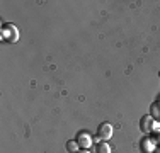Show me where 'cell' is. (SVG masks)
Returning a JSON list of instances; mask_svg holds the SVG:
<instances>
[{
    "instance_id": "cell-1",
    "label": "cell",
    "mask_w": 160,
    "mask_h": 153,
    "mask_svg": "<svg viewBox=\"0 0 160 153\" xmlns=\"http://www.w3.org/2000/svg\"><path fill=\"white\" fill-rule=\"evenodd\" d=\"M2 39L7 41V43L14 44L19 41V31L14 24H10V22H5V24L2 26Z\"/></svg>"
},
{
    "instance_id": "cell-2",
    "label": "cell",
    "mask_w": 160,
    "mask_h": 153,
    "mask_svg": "<svg viewBox=\"0 0 160 153\" xmlns=\"http://www.w3.org/2000/svg\"><path fill=\"white\" fill-rule=\"evenodd\" d=\"M112 133H114V129H112L111 122H101V124L97 126V135L96 136L102 141H108L112 138Z\"/></svg>"
},
{
    "instance_id": "cell-3",
    "label": "cell",
    "mask_w": 160,
    "mask_h": 153,
    "mask_svg": "<svg viewBox=\"0 0 160 153\" xmlns=\"http://www.w3.org/2000/svg\"><path fill=\"white\" fill-rule=\"evenodd\" d=\"M155 119L153 116H150V114H147V116L142 117V121H140V129L145 133V135H148V133H152L155 129Z\"/></svg>"
},
{
    "instance_id": "cell-4",
    "label": "cell",
    "mask_w": 160,
    "mask_h": 153,
    "mask_svg": "<svg viewBox=\"0 0 160 153\" xmlns=\"http://www.w3.org/2000/svg\"><path fill=\"white\" fill-rule=\"evenodd\" d=\"M77 143L83 148V150H87V148H89L90 145L94 143V141H92V136H90L89 133H78V136H77Z\"/></svg>"
},
{
    "instance_id": "cell-5",
    "label": "cell",
    "mask_w": 160,
    "mask_h": 153,
    "mask_svg": "<svg viewBox=\"0 0 160 153\" xmlns=\"http://www.w3.org/2000/svg\"><path fill=\"white\" fill-rule=\"evenodd\" d=\"M96 153H111V146L108 141H99L96 146Z\"/></svg>"
},
{
    "instance_id": "cell-6",
    "label": "cell",
    "mask_w": 160,
    "mask_h": 153,
    "mask_svg": "<svg viewBox=\"0 0 160 153\" xmlns=\"http://www.w3.org/2000/svg\"><path fill=\"white\" fill-rule=\"evenodd\" d=\"M65 148H67V151H68V153H77V151H78V148H80V145L77 143V140H70V141H67Z\"/></svg>"
},
{
    "instance_id": "cell-7",
    "label": "cell",
    "mask_w": 160,
    "mask_h": 153,
    "mask_svg": "<svg viewBox=\"0 0 160 153\" xmlns=\"http://www.w3.org/2000/svg\"><path fill=\"white\" fill-rule=\"evenodd\" d=\"M142 148H143V151H152L153 150V143H152V140H145L142 143Z\"/></svg>"
},
{
    "instance_id": "cell-8",
    "label": "cell",
    "mask_w": 160,
    "mask_h": 153,
    "mask_svg": "<svg viewBox=\"0 0 160 153\" xmlns=\"http://www.w3.org/2000/svg\"><path fill=\"white\" fill-rule=\"evenodd\" d=\"M77 153H90V151H89V150H78Z\"/></svg>"
},
{
    "instance_id": "cell-9",
    "label": "cell",
    "mask_w": 160,
    "mask_h": 153,
    "mask_svg": "<svg viewBox=\"0 0 160 153\" xmlns=\"http://www.w3.org/2000/svg\"><path fill=\"white\" fill-rule=\"evenodd\" d=\"M155 153H160V148H157V150H153Z\"/></svg>"
}]
</instances>
